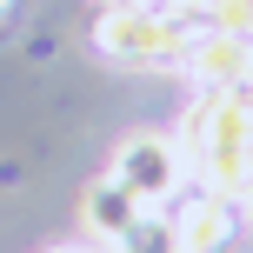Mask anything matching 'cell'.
<instances>
[{
	"label": "cell",
	"mask_w": 253,
	"mask_h": 253,
	"mask_svg": "<svg viewBox=\"0 0 253 253\" xmlns=\"http://www.w3.org/2000/svg\"><path fill=\"white\" fill-rule=\"evenodd\" d=\"M173 140L200 187L247 200V187H253V87H207L187 107Z\"/></svg>",
	"instance_id": "cell-1"
},
{
	"label": "cell",
	"mask_w": 253,
	"mask_h": 253,
	"mask_svg": "<svg viewBox=\"0 0 253 253\" xmlns=\"http://www.w3.org/2000/svg\"><path fill=\"white\" fill-rule=\"evenodd\" d=\"M193 27L167 20L160 7H107L100 27H93V47L120 67H180Z\"/></svg>",
	"instance_id": "cell-2"
},
{
	"label": "cell",
	"mask_w": 253,
	"mask_h": 253,
	"mask_svg": "<svg viewBox=\"0 0 253 253\" xmlns=\"http://www.w3.org/2000/svg\"><path fill=\"white\" fill-rule=\"evenodd\" d=\"M114 180L126 193H133L140 207H160L167 193L187 180V160H180V140H167V133H133L126 147L114 153Z\"/></svg>",
	"instance_id": "cell-3"
},
{
	"label": "cell",
	"mask_w": 253,
	"mask_h": 253,
	"mask_svg": "<svg viewBox=\"0 0 253 253\" xmlns=\"http://www.w3.org/2000/svg\"><path fill=\"white\" fill-rule=\"evenodd\" d=\"M200 87H253V34H227V27H193L187 53H180Z\"/></svg>",
	"instance_id": "cell-4"
},
{
	"label": "cell",
	"mask_w": 253,
	"mask_h": 253,
	"mask_svg": "<svg viewBox=\"0 0 253 253\" xmlns=\"http://www.w3.org/2000/svg\"><path fill=\"white\" fill-rule=\"evenodd\" d=\"M233 227H240V200H227L213 187H193V200H180V213H173L180 253H220L233 240Z\"/></svg>",
	"instance_id": "cell-5"
},
{
	"label": "cell",
	"mask_w": 253,
	"mask_h": 253,
	"mask_svg": "<svg viewBox=\"0 0 253 253\" xmlns=\"http://www.w3.org/2000/svg\"><path fill=\"white\" fill-rule=\"evenodd\" d=\"M133 213H140V200L120 187L114 173H107V180H93V187H87V200H80V220L93 227V240H114V233H120Z\"/></svg>",
	"instance_id": "cell-6"
},
{
	"label": "cell",
	"mask_w": 253,
	"mask_h": 253,
	"mask_svg": "<svg viewBox=\"0 0 253 253\" xmlns=\"http://www.w3.org/2000/svg\"><path fill=\"white\" fill-rule=\"evenodd\" d=\"M114 253H180V233H173V213H160V207H140L133 220L107 240Z\"/></svg>",
	"instance_id": "cell-7"
},
{
	"label": "cell",
	"mask_w": 253,
	"mask_h": 253,
	"mask_svg": "<svg viewBox=\"0 0 253 253\" xmlns=\"http://www.w3.org/2000/svg\"><path fill=\"white\" fill-rule=\"evenodd\" d=\"M207 27H227V34H253V0H207Z\"/></svg>",
	"instance_id": "cell-8"
},
{
	"label": "cell",
	"mask_w": 253,
	"mask_h": 253,
	"mask_svg": "<svg viewBox=\"0 0 253 253\" xmlns=\"http://www.w3.org/2000/svg\"><path fill=\"white\" fill-rule=\"evenodd\" d=\"M100 7H153V0H100Z\"/></svg>",
	"instance_id": "cell-9"
},
{
	"label": "cell",
	"mask_w": 253,
	"mask_h": 253,
	"mask_svg": "<svg viewBox=\"0 0 253 253\" xmlns=\"http://www.w3.org/2000/svg\"><path fill=\"white\" fill-rule=\"evenodd\" d=\"M247 213H253V187H247Z\"/></svg>",
	"instance_id": "cell-10"
},
{
	"label": "cell",
	"mask_w": 253,
	"mask_h": 253,
	"mask_svg": "<svg viewBox=\"0 0 253 253\" xmlns=\"http://www.w3.org/2000/svg\"><path fill=\"white\" fill-rule=\"evenodd\" d=\"M53 253H80V247H53Z\"/></svg>",
	"instance_id": "cell-11"
},
{
	"label": "cell",
	"mask_w": 253,
	"mask_h": 253,
	"mask_svg": "<svg viewBox=\"0 0 253 253\" xmlns=\"http://www.w3.org/2000/svg\"><path fill=\"white\" fill-rule=\"evenodd\" d=\"M0 7H7V0H0Z\"/></svg>",
	"instance_id": "cell-12"
}]
</instances>
